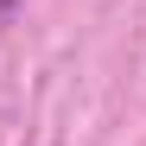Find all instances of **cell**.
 Masks as SVG:
<instances>
[{
    "instance_id": "1",
    "label": "cell",
    "mask_w": 146,
    "mask_h": 146,
    "mask_svg": "<svg viewBox=\"0 0 146 146\" xmlns=\"http://www.w3.org/2000/svg\"><path fill=\"white\" fill-rule=\"evenodd\" d=\"M19 7H26V0H0V32H7L13 19H19Z\"/></svg>"
}]
</instances>
